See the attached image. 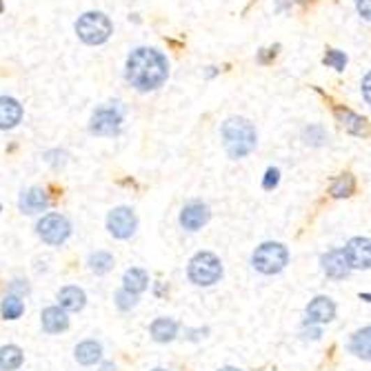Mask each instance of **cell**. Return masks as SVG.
<instances>
[{"instance_id":"obj_1","label":"cell","mask_w":371,"mask_h":371,"mask_svg":"<svg viewBox=\"0 0 371 371\" xmlns=\"http://www.w3.org/2000/svg\"><path fill=\"white\" fill-rule=\"evenodd\" d=\"M167 74H169L167 58L149 47H138L127 58V80L138 91H153L162 87Z\"/></svg>"},{"instance_id":"obj_2","label":"cell","mask_w":371,"mask_h":371,"mask_svg":"<svg viewBox=\"0 0 371 371\" xmlns=\"http://www.w3.org/2000/svg\"><path fill=\"white\" fill-rule=\"evenodd\" d=\"M222 145L225 151L229 153V158L238 160V158H245L251 151L256 149V142H258V134H256V127L251 125L247 118H229L222 129Z\"/></svg>"},{"instance_id":"obj_3","label":"cell","mask_w":371,"mask_h":371,"mask_svg":"<svg viewBox=\"0 0 371 371\" xmlns=\"http://www.w3.org/2000/svg\"><path fill=\"white\" fill-rule=\"evenodd\" d=\"M187 276L196 287H211L222 278V262L211 251H198L189 260Z\"/></svg>"},{"instance_id":"obj_4","label":"cell","mask_w":371,"mask_h":371,"mask_svg":"<svg viewBox=\"0 0 371 371\" xmlns=\"http://www.w3.org/2000/svg\"><path fill=\"white\" fill-rule=\"evenodd\" d=\"M287 262H289V249L282 243H262L251 254V265L265 276H276L287 267Z\"/></svg>"},{"instance_id":"obj_5","label":"cell","mask_w":371,"mask_h":371,"mask_svg":"<svg viewBox=\"0 0 371 371\" xmlns=\"http://www.w3.org/2000/svg\"><path fill=\"white\" fill-rule=\"evenodd\" d=\"M112 31H114L112 20L100 14V11H87L76 22L78 38L87 45H103L105 40H109Z\"/></svg>"},{"instance_id":"obj_6","label":"cell","mask_w":371,"mask_h":371,"mask_svg":"<svg viewBox=\"0 0 371 371\" xmlns=\"http://www.w3.org/2000/svg\"><path fill=\"white\" fill-rule=\"evenodd\" d=\"M36 232H38L43 243L58 247L71 236V222L65 216H61V213H47L36 225Z\"/></svg>"},{"instance_id":"obj_7","label":"cell","mask_w":371,"mask_h":371,"mask_svg":"<svg viewBox=\"0 0 371 371\" xmlns=\"http://www.w3.org/2000/svg\"><path fill=\"white\" fill-rule=\"evenodd\" d=\"M123 127V112L116 105L98 107L91 116V134L96 136H116Z\"/></svg>"},{"instance_id":"obj_8","label":"cell","mask_w":371,"mask_h":371,"mask_svg":"<svg viewBox=\"0 0 371 371\" xmlns=\"http://www.w3.org/2000/svg\"><path fill=\"white\" fill-rule=\"evenodd\" d=\"M107 229H109V234L114 238H118V241H127V238H131L138 229V218H136L134 209H129V207L112 209L109 216H107Z\"/></svg>"},{"instance_id":"obj_9","label":"cell","mask_w":371,"mask_h":371,"mask_svg":"<svg viewBox=\"0 0 371 371\" xmlns=\"http://www.w3.org/2000/svg\"><path fill=\"white\" fill-rule=\"evenodd\" d=\"M371 243L369 238H351L349 243H347V247L342 249V254L347 258V265H349V269H369L371 267Z\"/></svg>"},{"instance_id":"obj_10","label":"cell","mask_w":371,"mask_h":371,"mask_svg":"<svg viewBox=\"0 0 371 371\" xmlns=\"http://www.w3.org/2000/svg\"><path fill=\"white\" fill-rule=\"evenodd\" d=\"M211 218V211L205 202H189V205L183 207L181 211V227L187 232H198L202 229Z\"/></svg>"},{"instance_id":"obj_11","label":"cell","mask_w":371,"mask_h":371,"mask_svg":"<svg viewBox=\"0 0 371 371\" xmlns=\"http://www.w3.org/2000/svg\"><path fill=\"white\" fill-rule=\"evenodd\" d=\"M336 318V305L327 296H316L307 305V322L309 325H327Z\"/></svg>"},{"instance_id":"obj_12","label":"cell","mask_w":371,"mask_h":371,"mask_svg":"<svg viewBox=\"0 0 371 371\" xmlns=\"http://www.w3.org/2000/svg\"><path fill=\"white\" fill-rule=\"evenodd\" d=\"M320 267L325 271L327 278H333V280H342L349 276V265H347V258L342 254V249H331L327 254L320 256Z\"/></svg>"},{"instance_id":"obj_13","label":"cell","mask_w":371,"mask_h":371,"mask_svg":"<svg viewBox=\"0 0 371 371\" xmlns=\"http://www.w3.org/2000/svg\"><path fill=\"white\" fill-rule=\"evenodd\" d=\"M50 196L43 187H31L27 191H22V196L18 200V207L22 213H40L50 207Z\"/></svg>"},{"instance_id":"obj_14","label":"cell","mask_w":371,"mask_h":371,"mask_svg":"<svg viewBox=\"0 0 371 371\" xmlns=\"http://www.w3.org/2000/svg\"><path fill=\"white\" fill-rule=\"evenodd\" d=\"M22 121V105L16 98L0 96V129H14Z\"/></svg>"},{"instance_id":"obj_15","label":"cell","mask_w":371,"mask_h":371,"mask_svg":"<svg viewBox=\"0 0 371 371\" xmlns=\"http://www.w3.org/2000/svg\"><path fill=\"white\" fill-rule=\"evenodd\" d=\"M40 322H43V329L47 333H61V331H65L69 327L67 311L61 309V307H47V309H43Z\"/></svg>"},{"instance_id":"obj_16","label":"cell","mask_w":371,"mask_h":371,"mask_svg":"<svg viewBox=\"0 0 371 371\" xmlns=\"http://www.w3.org/2000/svg\"><path fill=\"white\" fill-rule=\"evenodd\" d=\"M58 303H61L58 307L65 309V311H80L87 305V294L76 285H67L58 292Z\"/></svg>"},{"instance_id":"obj_17","label":"cell","mask_w":371,"mask_h":371,"mask_svg":"<svg viewBox=\"0 0 371 371\" xmlns=\"http://www.w3.org/2000/svg\"><path fill=\"white\" fill-rule=\"evenodd\" d=\"M74 356H76V361L80 365L91 367V365H96L103 358V344L96 342V340H82V342L76 344Z\"/></svg>"},{"instance_id":"obj_18","label":"cell","mask_w":371,"mask_h":371,"mask_svg":"<svg viewBox=\"0 0 371 371\" xmlns=\"http://www.w3.org/2000/svg\"><path fill=\"white\" fill-rule=\"evenodd\" d=\"M149 333L156 342H172L178 336V322L172 318H156L149 327Z\"/></svg>"},{"instance_id":"obj_19","label":"cell","mask_w":371,"mask_h":371,"mask_svg":"<svg viewBox=\"0 0 371 371\" xmlns=\"http://www.w3.org/2000/svg\"><path fill=\"white\" fill-rule=\"evenodd\" d=\"M149 287V276H147V271L145 269H140V267H131L125 271V276H123V289L131 292V294H142Z\"/></svg>"},{"instance_id":"obj_20","label":"cell","mask_w":371,"mask_h":371,"mask_svg":"<svg viewBox=\"0 0 371 371\" xmlns=\"http://www.w3.org/2000/svg\"><path fill=\"white\" fill-rule=\"evenodd\" d=\"M349 351L358 358H363V361H369V354H371V327H363L358 329L351 340H349Z\"/></svg>"},{"instance_id":"obj_21","label":"cell","mask_w":371,"mask_h":371,"mask_svg":"<svg viewBox=\"0 0 371 371\" xmlns=\"http://www.w3.org/2000/svg\"><path fill=\"white\" fill-rule=\"evenodd\" d=\"M25 354L18 344H5L0 347V371H16L20 369Z\"/></svg>"},{"instance_id":"obj_22","label":"cell","mask_w":371,"mask_h":371,"mask_svg":"<svg viewBox=\"0 0 371 371\" xmlns=\"http://www.w3.org/2000/svg\"><path fill=\"white\" fill-rule=\"evenodd\" d=\"M336 116H338V121H340V125L347 129V131H351V134H356V136H361L363 131H365V118H361L358 114H354L351 109H336Z\"/></svg>"},{"instance_id":"obj_23","label":"cell","mask_w":371,"mask_h":371,"mask_svg":"<svg viewBox=\"0 0 371 371\" xmlns=\"http://www.w3.org/2000/svg\"><path fill=\"white\" fill-rule=\"evenodd\" d=\"M0 314H3L5 320H18L22 314H25V303L20 301V296L9 294V296H5L3 305H0Z\"/></svg>"},{"instance_id":"obj_24","label":"cell","mask_w":371,"mask_h":371,"mask_svg":"<svg viewBox=\"0 0 371 371\" xmlns=\"http://www.w3.org/2000/svg\"><path fill=\"white\" fill-rule=\"evenodd\" d=\"M114 267V256L107 254V251H96V254L89 256V269L96 273V276H105L109 273Z\"/></svg>"},{"instance_id":"obj_25","label":"cell","mask_w":371,"mask_h":371,"mask_svg":"<svg viewBox=\"0 0 371 371\" xmlns=\"http://www.w3.org/2000/svg\"><path fill=\"white\" fill-rule=\"evenodd\" d=\"M354 191H356V178L351 174L338 176L331 185V196L333 198H349Z\"/></svg>"},{"instance_id":"obj_26","label":"cell","mask_w":371,"mask_h":371,"mask_svg":"<svg viewBox=\"0 0 371 371\" xmlns=\"http://www.w3.org/2000/svg\"><path fill=\"white\" fill-rule=\"evenodd\" d=\"M136 305H138V296H136V294H131V292H127V289L116 292V307H118V309L129 311V309H134Z\"/></svg>"},{"instance_id":"obj_27","label":"cell","mask_w":371,"mask_h":371,"mask_svg":"<svg viewBox=\"0 0 371 371\" xmlns=\"http://www.w3.org/2000/svg\"><path fill=\"white\" fill-rule=\"evenodd\" d=\"M325 140H327V131L320 125H311L305 129V142H309V145H322Z\"/></svg>"},{"instance_id":"obj_28","label":"cell","mask_w":371,"mask_h":371,"mask_svg":"<svg viewBox=\"0 0 371 371\" xmlns=\"http://www.w3.org/2000/svg\"><path fill=\"white\" fill-rule=\"evenodd\" d=\"M322 63L329 65V67H333L336 71H342L344 65H347V56H344L342 52H338V50H331V52L325 54V58H322Z\"/></svg>"},{"instance_id":"obj_29","label":"cell","mask_w":371,"mask_h":371,"mask_svg":"<svg viewBox=\"0 0 371 371\" xmlns=\"http://www.w3.org/2000/svg\"><path fill=\"white\" fill-rule=\"evenodd\" d=\"M280 183V172L276 169V167H271V169H267L265 178H262V187L265 189H276Z\"/></svg>"},{"instance_id":"obj_30","label":"cell","mask_w":371,"mask_h":371,"mask_svg":"<svg viewBox=\"0 0 371 371\" xmlns=\"http://www.w3.org/2000/svg\"><path fill=\"white\" fill-rule=\"evenodd\" d=\"M356 7H358V14H361L365 20L371 18V9H369V0H356Z\"/></svg>"},{"instance_id":"obj_31","label":"cell","mask_w":371,"mask_h":371,"mask_svg":"<svg viewBox=\"0 0 371 371\" xmlns=\"http://www.w3.org/2000/svg\"><path fill=\"white\" fill-rule=\"evenodd\" d=\"M369 82H371V76L367 74L365 80H363V93H365V103H371V96H369Z\"/></svg>"},{"instance_id":"obj_32","label":"cell","mask_w":371,"mask_h":371,"mask_svg":"<svg viewBox=\"0 0 371 371\" xmlns=\"http://www.w3.org/2000/svg\"><path fill=\"white\" fill-rule=\"evenodd\" d=\"M262 52H265V54H260V56H258V61H260V63H267L271 56H276V50H262Z\"/></svg>"},{"instance_id":"obj_33","label":"cell","mask_w":371,"mask_h":371,"mask_svg":"<svg viewBox=\"0 0 371 371\" xmlns=\"http://www.w3.org/2000/svg\"><path fill=\"white\" fill-rule=\"evenodd\" d=\"M305 336H307V338H314V340H318V338L322 336V333H320V329H309V331L305 333Z\"/></svg>"},{"instance_id":"obj_34","label":"cell","mask_w":371,"mask_h":371,"mask_svg":"<svg viewBox=\"0 0 371 371\" xmlns=\"http://www.w3.org/2000/svg\"><path fill=\"white\" fill-rule=\"evenodd\" d=\"M100 371H116V365L114 363H103Z\"/></svg>"},{"instance_id":"obj_35","label":"cell","mask_w":371,"mask_h":371,"mask_svg":"<svg viewBox=\"0 0 371 371\" xmlns=\"http://www.w3.org/2000/svg\"><path fill=\"white\" fill-rule=\"evenodd\" d=\"M220 371H243V369H238V367H222Z\"/></svg>"},{"instance_id":"obj_36","label":"cell","mask_w":371,"mask_h":371,"mask_svg":"<svg viewBox=\"0 0 371 371\" xmlns=\"http://www.w3.org/2000/svg\"><path fill=\"white\" fill-rule=\"evenodd\" d=\"M294 3H301V5H307V3H309V0H294Z\"/></svg>"},{"instance_id":"obj_37","label":"cell","mask_w":371,"mask_h":371,"mask_svg":"<svg viewBox=\"0 0 371 371\" xmlns=\"http://www.w3.org/2000/svg\"><path fill=\"white\" fill-rule=\"evenodd\" d=\"M0 14H3V0H0Z\"/></svg>"},{"instance_id":"obj_38","label":"cell","mask_w":371,"mask_h":371,"mask_svg":"<svg viewBox=\"0 0 371 371\" xmlns=\"http://www.w3.org/2000/svg\"><path fill=\"white\" fill-rule=\"evenodd\" d=\"M151 371H165V369H151Z\"/></svg>"}]
</instances>
